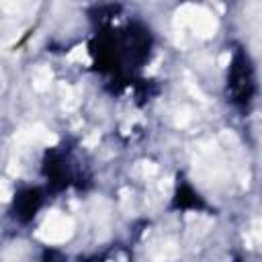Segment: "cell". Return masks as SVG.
Returning a JSON list of instances; mask_svg holds the SVG:
<instances>
[{
    "label": "cell",
    "instance_id": "1",
    "mask_svg": "<svg viewBox=\"0 0 262 262\" xmlns=\"http://www.w3.org/2000/svg\"><path fill=\"white\" fill-rule=\"evenodd\" d=\"M229 84H231L233 94L237 96L235 100H250V94H252V74H250L248 61H246L242 55L233 61L231 76H229Z\"/></svg>",
    "mask_w": 262,
    "mask_h": 262
}]
</instances>
